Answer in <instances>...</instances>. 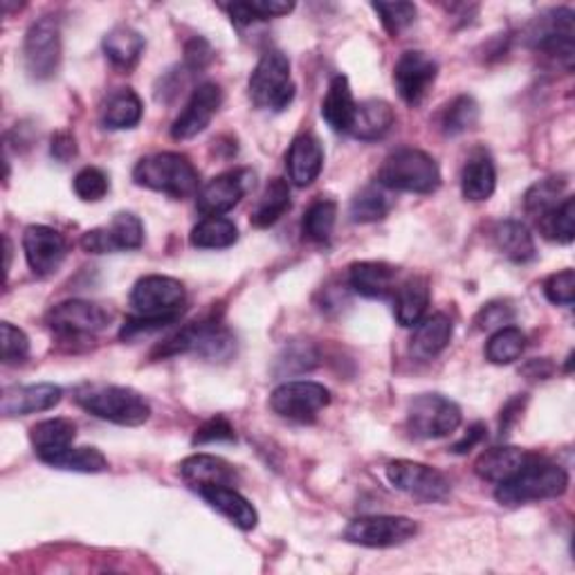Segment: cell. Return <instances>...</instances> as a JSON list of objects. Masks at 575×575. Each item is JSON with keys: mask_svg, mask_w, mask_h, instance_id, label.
Listing matches in <instances>:
<instances>
[{"mask_svg": "<svg viewBox=\"0 0 575 575\" xmlns=\"http://www.w3.org/2000/svg\"><path fill=\"white\" fill-rule=\"evenodd\" d=\"M476 122H479V104L470 95L455 97L444 111H440V117H438L440 130H444L450 138H457L461 136V133L474 128Z\"/></svg>", "mask_w": 575, "mask_h": 575, "instance_id": "cell-43", "label": "cell"}, {"mask_svg": "<svg viewBox=\"0 0 575 575\" xmlns=\"http://www.w3.org/2000/svg\"><path fill=\"white\" fill-rule=\"evenodd\" d=\"M331 405V391L311 380H292L279 384L271 393V410L295 423H313L318 414Z\"/></svg>", "mask_w": 575, "mask_h": 575, "instance_id": "cell-12", "label": "cell"}, {"mask_svg": "<svg viewBox=\"0 0 575 575\" xmlns=\"http://www.w3.org/2000/svg\"><path fill=\"white\" fill-rule=\"evenodd\" d=\"M74 403L83 412L122 427H138L151 418L149 401L130 387L81 384L74 389Z\"/></svg>", "mask_w": 575, "mask_h": 575, "instance_id": "cell-2", "label": "cell"}, {"mask_svg": "<svg viewBox=\"0 0 575 575\" xmlns=\"http://www.w3.org/2000/svg\"><path fill=\"white\" fill-rule=\"evenodd\" d=\"M102 48L113 66L122 70H130L142 59L147 41L138 30H133L128 25H117L104 36Z\"/></svg>", "mask_w": 575, "mask_h": 575, "instance_id": "cell-30", "label": "cell"}, {"mask_svg": "<svg viewBox=\"0 0 575 575\" xmlns=\"http://www.w3.org/2000/svg\"><path fill=\"white\" fill-rule=\"evenodd\" d=\"M252 181H254V175L245 169L216 175V179H211L196 194V209L205 218L207 216H223V214L232 211L243 200V196L248 194V187Z\"/></svg>", "mask_w": 575, "mask_h": 575, "instance_id": "cell-19", "label": "cell"}, {"mask_svg": "<svg viewBox=\"0 0 575 575\" xmlns=\"http://www.w3.org/2000/svg\"><path fill=\"white\" fill-rule=\"evenodd\" d=\"M239 241V230L226 216H207L192 230L189 243L198 250H223Z\"/></svg>", "mask_w": 575, "mask_h": 575, "instance_id": "cell-36", "label": "cell"}, {"mask_svg": "<svg viewBox=\"0 0 575 575\" xmlns=\"http://www.w3.org/2000/svg\"><path fill=\"white\" fill-rule=\"evenodd\" d=\"M564 192H566L564 175H551V179L538 181L524 194V211L533 220H540L566 198Z\"/></svg>", "mask_w": 575, "mask_h": 575, "instance_id": "cell-37", "label": "cell"}, {"mask_svg": "<svg viewBox=\"0 0 575 575\" xmlns=\"http://www.w3.org/2000/svg\"><path fill=\"white\" fill-rule=\"evenodd\" d=\"M528 459H530L528 452H524V450H519V448H513V446H502V448L485 450V452L476 459L474 472H476L483 481L502 483V481L510 479L515 472H519Z\"/></svg>", "mask_w": 575, "mask_h": 575, "instance_id": "cell-31", "label": "cell"}, {"mask_svg": "<svg viewBox=\"0 0 575 575\" xmlns=\"http://www.w3.org/2000/svg\"><path fill=\"white\" fill-rule=\"evenodd\" d=\"M77 438V427L70 418H48L30 429V440L36 457L46 463L50 457L68 450Z\"/></svg>", "mask_w": 575, "mask_h": 575, "instance_id": "cell-28", "label": "cell"}, {"mask_svg": "<svg viewBox=\"0 0 575 575\" xmlns=\"http://www.w3.org/2000/svg\"><path fill=\"white\" fill-rule=\"evenodd\" d=\"M544 295L555 306H573L575 301V273L571 268L551 275L544 281Z\"/></svg>", "mask_w": 575, "mask_h": 575, "instance_id": "cell-50", "label": "cell"}, {"mask_svg": "<svg viewBox=\"0 0 575 575\" xmlns=\"http://www.w3.org/2000/svg\"><path fill=\"white\" fill-rule=\"evenodd\" d=\"M337 203L333 198H318L303 216V234L315 243H326L335 230Z\"/></svg>", "mask_w": 575, "mask_h": 575, "instance_id": "cell-42", "label": "cell"}, {"mask_svg": "<svg viewBox=\"0 0 575 575\" xmlns=\"http://www.w3.org/2000/svg\"><path fill=\"white\" fill-rule=\"evenodd\" d=\"M320 353L311 342H292L279 356V373H303L315 369Z\"/></svg>", "mask_w": 575, "mask_h": 575, "instance_id": "cell-45", "label": "cell"}, {"mask_svg": "<svg viewBox=\"0 0 575 575\" xmlns=\"http://www.w3.org/2000/svg\"><path fill=\"white\" fill-rule=\"evenodd\" d=\"M46 463L57 470H70L83 474H97L108 468L106 457L97 448H74V446L50 457Z\"/></svg>", "mask_w": 575, "mask_h": 575, "instance_id": "cell-44", "label": "cell"}, {"mask_svg": "<svg viewBox=\"0 0 575 575\" xmlns=\"http://www.w3.org/2000/svg\"><path fill=\"white\" fill-rule=\"evenodd\" d=\"M398 271L382 261H360L348 268V284L367 299H384L395 292Z\"/></svg>", "mask_w": 575, "mask_h": 575, "instance_id": "cell-24", "label": "cell"}, {"mask_svg": "<svg viewBox=\"0 0 575 575\" xmlns=\"http://www.w3.org/2000/svg\"><path fill=\"white\" fill-rule=\"evenodd\" d=\"M485 432H488V429H485L483 423H474V425L468 429V434H465L461 440H457V444H455L450 450H452L455 455H468L474 446H479L481 440L485 438Z\"/></svg>", "mask_w": 575, "mask_h": 575, "instance_id": "cell-54", "label": "cell"}, {"mask_svg": "<svg viewBox=\"0 0 575 575\" xmlns=\"http://www.w3.org/2000/svg\"><path fill=\"white\" fill-rule=\"evenodd\" d=\"M378 183L391 192L434 194L440 187V169L436 160L421 149H398L384 158Z\"/></svg>", "mask_w": 575, "mask_h": 575, "instance_id": "cell-4", "label": "cell"}, {"mask_svg": "<svg viewBox=\"0 0 575 575\" xmlns=\"http://www.w3.org/2000/svg\"><path fill=\"white\" fill-rule=\"evenodd\" d=\"M145 106L133 88H117L102 108V126L108 130H126L138 126Z\"/></svg>", "mask_w": 575, "mask_h": 575, "instance_id": "cell-32", "label": "cell"}, {"mask_svg": "<svg viewBox=\"0 0 575 575\" xmlns=\"http://www.w3.org/2000/svg\"><path fill=\"white\" fill-rule=\"evenodd\" d=\"M50 153H53L59 162H68V160H72V158L77 156V140H74V136H70L68 130L57 133V136L53 138Z\"/></svg>", "mask_w": 575, "mask_h": 575, "instance_id": "cell-53", "label": "cell"}, {"mask_svg": "<svg viewBox=\"0 0 575 575\" xmlns=\"http://www.w3.org/2000/svg\"><path fill=\"white\" fill-rule=\"evenodd\" d=\"M391 209V200L387 196V189L378 185H369L360 189L350 200L348 214L353 223H376V220H382Z\"/></svg>", "mask_w": 575, "mask_h": 575, "instance_id": "cell-40", "label": "cell"}, {"mask_svg": "<svg viewBox=\"0 0 575 575\" xmlns=\"http://www.w3.org/2000/svg\"><path fill=\"white\" fill-rule=\"evenodd\" d=\"M371 8L391 36H398L403 30H407L418 14L414 3H373Z\"/></svg>", "mask_w": 575, "mask_h": 575, "instance_id": "cell-47", "label": "cell"}, {"mask_svg": "<svg viewBox=\"0 0 575 575\" xmlns=\"http://www.w3.org/2000/svg\"><path fill=\"white\" fill-rule=\"evenodd\" d=\"M185 301V286L179 279L164 275L142 277L130 290V306L136 315L166 320L171 324L179 322Z\"/></svg>", "mask_w": 575, "mask_h": 575, "instance_id": "cell-7", "label": "cell"}, {"mask_svg": "<svg viewBox=\"0 0 575 575\" xmlns=\"http://www.w3.org/2000/svg\"><path fill=\"white\" fill-rule=\"evenodd\" d=\"M324 166V149L313 133H301L297 136L286 153L288 179L295 187L313 185Z\"/></svg>", "mask_w": 575, "mask_h": 575, "instance_id": "cell-21", "label": "cell"}, {"mask_svg": "<svg viewBox=\"0 0 575 575\" xmlns=\"http://www.w3.org/2000/svg\"><path fill=\"white\" fill-rule=\"evenodd\" d=\"M513 320H515V311L506 301H491L476 313L474 324L479 331H499L508 326Z\"/></svg>", "mask_w": 575, "mask_h": 575, "instance_id": "cell-51", "label": "cell"}, {"mask_svg": "<svg viewBox=\"0 0 575 575\" xmlns=\"http://www.w3.org/2000/svg\"><path fill=\"white\" fill-rule=\"evenodd\" d=\"M568 488V474L562 465L530 455L519 472L497 483L495 499L502 506H524L530 502H544L562 497Z\"/></svg>", "mask_w": 575, "mask_h": 575, "instance_id": "cell-1", "label": "cell"}, {"mask_svg": "<svg viewBox=\"0 0 575 575\" xmlns=\"http://www.w3.org/2000/svg\"><path fill=\"white\" fill-rule=\"evenodd\" d=\"M395 124V113L384 100H367L356 104L348 133L356 140L376 142L382 140Z\"/></svg>", "mask_w": 575, "mask_h": 575, "instance_id": "cell-26", "label": "cell"}, {"mask_svg": "<svg viewBox=\"0 0 575 575\" xmlns=\"http://www.w3.org/2000/svg\"><path fill=\"white\" fill-rule=\"evenodd\" d=\"M497 189V169L493 156L485 149H474L461 171V194L465 200H488Z\"/></svg>", "mask_w": 575, "mask_h": 575, "instance_id": "cell-22", "label": "cell"}, {"mask_svg": "<svg viewBox=\"0 0 575 575\" xmlns=\"http://www.w3.org/2000/svg\"><path fill=\"white\" fill-rule=\"evenodd\" d=\"M223 10L230 14L234 25L245 27V25H252L254 21L286 16L295 10V3H284V0H248V3L223 5Z\"/></svg>", "mask_w": 575, "mask_h": 575, "instance_id": "cell-39", "label": "cell"}, {"mask_svg": "<svg viewBox=\"0 0 575 575\" xmlns=\"http://www.w3.org/2000/svg\"><path fill=\"white\" fill-rule=\"evenodd\" d=\"M133 181L138 187L164 194L175 200H185L198 194L200 175L194 162L173 151H162L142 158L133 169Z\"/></svg>", "mask_w": 575, "mask_h": 575, "instance_id": "cell-3", "label": "cell"}, {"mask_svg": "<svg viewBox=\"0 0 575 575\" xmlns=\"http://www.w3.org/2000/svg\"><path fill=\"white\" fill-rule=\"evenodd\" d=\"M452 335H455V324L448 315L434 313L429 318H423L416 324V331H414V337L410 344L412 356L421 363L434 360L438 353L446 350Z\"/></svg>", "mask_w": 575, "mask_h": 575, "instance_id": "cell-27", "label": "cell"}, {"mask_svg": "<svg viewBox=\"0 0 575 575\" xmlns=\"http://www.w3.org/2000/svg\"><path fill=\"white\" fill-rule=\"evenodd\" d=\"M295 83L290 77V59L281 50L265 53L252 77H250V100L256 108L284 111L295 100Z\"/></svg>", "mask_w": 575, "mask_h": 575, "instance_id": "cell-6", "label": "cell"}, {"mask_svg": "<svg viewBox=\"0 0 575 575\" xmlns=\"http://www.w3.org/2000/svg\"><path fill=\"white\" fill-rule=\"evenodd\" d=\"M418 536V524L403 515H367L348 521L344 540L367 549L403 547Z\"/></svg>", "mask_w": 575, "mask_h": 575, "instance_id": "cell-9", "label": "cell"}, {"mask_svg": "<svg viewBox=\"0 0 575 575\" xmlns=\"http://www.w3.org/2000/svg\"><path fill=\"white\" fill-rule=\"evenodd\" d=\"M237 350L234 335L216 320L194 322L185 326L181 333L169 337L162 346H158L156 356H179V353H196V356L211 360V363H223L230 360Z\"/></svg>", "mask_w": 575, "mask_h": 575, "instance_id": "cell-5", "label": "cell"}, {"mask_svg": "<svg viewBox=\"0 0 575 575\" xmlns=\"http://www.w3.org/2000/svg\"><path fill=\"white\" fill-rule=\"evenodd\" d=\"M540 234L553 243L568 245L575 239V198L566 196L555 209L536 220Z\"/></svg>", "mask_w": 575, "mask_h": 575, "instance_id": "cell-38", "label": "cell"}, {"mask_svg": "<svg viewBox=\"0 0 575 575\" xmlns=\"http://www.w3.org/2000/svg\"><path fill=\"white\" fill-rule=\"evenodd\" d=\"M198 495L223 517H228L241 530H254L258 524L256 508L234 488V485H209Z\"/></svg>", "mask_w": 575, "mask_h": 575, "instance_id": "cell-25", "label": "cell"}, {"mask_svg": "<svg viewBox=\"0 0 575 575\" xmlns=\"http://www.w3.org/2000/svg\"><path fill=\"white\" fill-rule=\"evenodd\" d=\"M223 440H226V444H234L237 432H234V427L230 425L228 418L216 416V418L203 423L196 429L192 444L194 446H207V444H223Z\"/></svg>", "mask_w": 575, "mask_h": 575, "instance_id": "cell-49", "label": "cell"}, {"mask_svg": "<svg viewBox=\"0 0 575 575\" xmlns=\"http://www.w3.org/2000/svg\"><path fill=\"white\" fill-rule=\"evenodd\" d=\"M214 59V50L209 43L200 36H194L187 46H185V66L192 70V72H198V70H205Z\"/></svg>", "mask_w": 575, "mask_h": 575, "instance_id": "cell-52", "label": "cell"}, {"mask_svg": "<svg viewBox=\"0 0 575 575\" xmlns=\"http://www.w3.org/2000/svg\"><path fill=\"white\" fill-rule=\"evenodd\" d=\"M575 27H573V12L566 8L549 10L547 14L538 16L528 30V41L536 50L555 57L566 68L573 66L575 55Z\"/></svg>", "mask_w": 575, "mask_h": 575, "instance_id": "cell-13", "label": "cell"}, {"mask_svg": "<svg viewBox=\"0 0 575 575\" xmlns=\"http://www.w3.org/2000/svg\"><path fill=\"white\" fill-rule=\"evenodd\" d=\"M48 326L61 337H93L104 331L111 322V315L102 306L83 299H68L53 306L46 315Z\"/></svg>", "mask_w": 575, "mask_h": 575, "instance_id": "cell-14", "label": "cell"}, {"mask_svg": "<svg viewBox=\"0 0 575 575\" xmlns=\"http://www.w3.org/2000/svg\"><path fill=\"white\" fill-rule=\"evenodd\" d=\"M393 313L395 320L405 329H414L429 306V284L425 277H410L393 292Z\"/></svg>", "mask_w": 575, "mask_h": 575, "instance_id": "cell-29", "label": "cell"}, {"mask_svg": "<svg viewBox=\"0 0 575 575\" xmlns=\"http://www.w3.org/2000/svg\"><path fill=\"white\" fill-rule=\"evenodd\" d=\"M0 346H3V365L16 367L30 358V337L19 326L3 322L0 324Z\"/></svg>", "mask_w": 575, "mask_h": 575, "instance_id": "cell-48", "label": "cell"}, {"mask_svg": "<svg viewBox=\"0 0 575 575\" xmlns=\"http://www.w3.org/2000/svg\"><path fill=\"white\" fill-rule=\"evenodd\" d=\"M526 350V335L517 326H504L493 333V337L485 344V358L493 365H513L517 363Z\"/></svg>", "mask_w": 575, "mask_h": 575, "instance_id": "cell-41", "label": "cell"}, {"mask_svg": "<svg viewBox=\"0 0 575 575\" xmlns=\"http://www.w3.org/2000/svg\"><path fill=\"white\" fill-rule=\"evenodd\" d=\"M461 407L440 393H421L407 407V432L418 440L446 438L459 429Z\"/></svg>", "mask_w": 575, "mask_h": 575, "instance_id": "cell-8", "label": "cell"}, {"mask_svg": "<svg viewBox=\"0 0 575 575\" xmlns=\"http://www.w3.org/2000/svg\"><path fill=\"white\" fill-rule=\"evenodd\" d=\"M181 476L198 493L209 485H234L239 481L237 468L214 455H192L181 463Z\"/></svg>", "mask_w": 575, "mask_h": 575, "instance_id": "cell-23", "label": "cell"}, {"mask_svg": "<svg viewBox=\"0 0 575 575\" xmlns=\"http://www.w3.org/2000/svg\"><path fill=\"white\" fill-rule=\"evenodd\" d=\"M493 241L497 250L515 263H528L536 258L533 234L519 220H504V223H499L493 230Z\"/></svg>", "mask_w": 575, "mask_h": 575, "instance_id": "cell-34", "label": "cell"}, {"mask_svg": "<svg viewBox=\"0 0 575 575\" xmlns=\"http://www.w3.org/2000/svg\"><path fill=\"white\" fill-rule=\"evenodd\" d=\"M290 185L284 179H273L265 185L256 207L252 209V226L254 228H271L290 209Z\"/></svg>", "mask_w": 575, "mask_h": 575, "instance_id": "cell-35", "label": "cell"}, {"mask_svg": "<svg viewBox=\"0 0 575 575\" xmlns=\"http://www.w3.org/2000/svg\"><path fill=\"white\" fill-rule=\"evenodd\" d=\"M353 113H356V100H353L350 83L344 74H337L322 102V117L335 133H348Z\"/></svg>", "mask_w": 575, "mask_h": 575, "instance_id": "cell-33", "label": "cell"}, {"mask_svg": "<svg viewBox=\"0 0 575 575\" xmlns=\"http://www.w3.org/2000/svg\"><path fill=\"white\" fill-rule=\"evenodd\" d=\"M220 106H223V91H220V85L214 81L200 83L192 93L183 113L171 124V138L181 142L196 138L198 133H203L211 124Z\"/></svg>", "mask_w": 575, "mask_h": 575, "instance_id": "cell-16", "label": "cell"}, {"mask_svg": "<svg viewBox=\"0 0 575 575\" xmlns=\"http://www.w3.org/2000/svg\"><path fill=\"white\" fill-rule=\"evenodd\" d=\"M438 77V64L418 50L405 53L393 68V83L401 100L410 106H418Z\"/></svg>", "mask_w": 575, "mask_h": 575, "instance_id": "cell-17", "label": "cell"}, {"mask_svg": "<svg viewBox=\"0 0 575 575\" xmlns=\"http://www.w3.org/2000/svg\"><path fill=\"white\" fill-rule=\"evenodd\" d=\"M387 479L395 491H401L418 502L438 504L446 502L452 493V485L444 472L432 465L398 459L387 465Z\"/></svg>", "mask_w": 575, "mask_h": 575, "instance_id": "cell-11", "label": "cell"}, {"mask_svg": "<svg viewBox=\"0 0 575 575\" xmlns=\"http://www.w3.org/2000/svg\"><path fill=\"white\" fill-rule=\"evenodd\" d=\"M142 243H145V226L142 220L130 211L115 214L106 228L88 230L81 237V248L91 254L140 250Z\"/></svg>", "mask_w": 575, "mask_h": 575, "instance_id": "cell-15", "label": "cell"}, {"mask_svg": "<svg viewBox=\"0 0 575 575\" xmlns=\"http://www.w3.org/2000/svg\"><path fill=\"white\" fill-rule=\"evenodd\" d=\"M64 391L61 387L53 382H38V384H25V387H8L3 391V401H0V410L8 418L14 416H30L38 412H48L61 403Z\"/></svg>", "mask_w": 575, "mask_h": 575, "instance_id": "cell-20", "label": "cell"}, {"mask_svg": "<svg viewBox=\"0 0 575 575\" xmlns=\"http://www.w3.org/2000/svg\"><path fill=\"white\" fill-rule=\"evenodd\" d=\"M23 252L36 277H50L66 261L68 243L64 234L48 226H30L23 234Z\"/></svg>", "mask_w": 575, "mask_h": 575, "instance_id": "cell-18", "label": "cell"}, {"mask_svg": "<svg viewBox=\"0 0 575 575\" xmlns=\"http://www.w3.org/2000/svg\"><path fill=\"white\" fill-rule=\"evenodd\" d=\"M25 70L34 81H48L61 66V23L48 14L34 21L23 43Z\"/></svg>", "mask_w": 575, "mask_h": 575, "instance_id": "cell-10", "label": "cell"}, {"mask_svg": "<svg viewBox=\"0 0 575 575\" xmlns=\"http://www.w3.org/2000/svg\"><path fill=\"white\" fill-rule=\"evenodd\" d=\"M74 194L85 200V203H97L102 200L108 189H111V183H108V175L97 169V166H83L77 175H74Z\"/></svg>", "mask_w": 575, "mask_h": 575, "instance_id": "cell-46", "label": "cell"}]
</instances>
